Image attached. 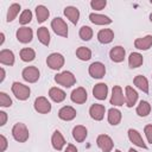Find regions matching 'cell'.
<instances>
[{
	"mask_svg": "<svg viewBox=\"0 0 152 152\" xmlns=\"http://www.w3.org/2000/svg\"><path fill=\"white\" fill-rule=\"evenodd\" d=\"M19 11H20V5H19V4H17V2L12 4V5L8 7V10H7L6 21H7V23H11V21H13V20L15 19V17L18 15Z\"/></svg>",
	"mask_w": 152,
	"mask_h": 152,
	"instance_id": "34",
	"label": "cell"
},
{
	"mask_svg": "<svg viewBox=\"0 0 152 152\" xmlns=\"http://www.w3.org/2000/svg\"><path fill=\"white\" fill-rule=\"evenodd\" d=\"M114 152H121V151H120V150H115Z\"/></svg>",
	"mask_w": 152,
	"mask_h": 152,
	"instance_id": "48",
	"label": "cell"
},
{
	"mask_svg": "<svg viewBox=\"0 0 152 152\" xmlns=\"http://www.w3.org/2000/svg\"><path fill=\"white\" fill-rule=\"evenodd\" d=\"M64 56L58 52H52L46 58V64L51 70H59L64 65Z\"/></svg>",
	"mask_w": 152,
	"mask_h": 152,
	"instance_id": "4",
	"label": "cell"
},
{
	"mask_svg": "<svg viewBox=\"0 0 152 152\" xmlns=\"http://www.w3.org/2000/svg\"><path fill=\"white\" fill-rule=\"evenodd\" d=\"M37 37H38V40H39L43 45L48 46V45L50 44V32H49L48 27H45V26L39 27V28L37 30Z\"/></svg>",
	"mask_w": 152,
	"mask_h": 152,
	"instance_id": "29",
	"label": "cell"
},
{
	"mask_svg": "<svg viewBox=\"0 0 152 152\" xmlns=\"http://www.w3.org/2000/svg\"><path fill=\"white\" fill-rule=\"evenodd\" d=\"M33 107H34V110L38 112L39 114H48V113L51 112V103L44 96L36 97L34 103H33Z\"/></svg>",
	"mask_w": 152,
	"mask_h": 152,
	"instance_id": "7",
	"label": "cell"
},
{
	"mask_svg": "<svg viewBox=\"0 0 152 152\" xmlns=\"http://www.w3.org/2000/svg\"><path fill=\"white\" fill-rule=\"evenodd\" d=\"M135 112H137V114H138L139 116L145 118V116H147V115L150 114V112H151V104H150L147 101L141 100V101L139 102V104L137 106Z\"/></svg>",
	"mask_w": 152,
	"mask_h": 152,
	"instance_id": "32",
	"label": "cell"
},
{
	"mask_svg": "<svg viewBox=\"0 0 152 152\" xmlns=\"http://www.w3.org/2000/svg\"><path fill=\"white\" fill-rule=\"evenodd\" d=\"M6 121H7V114L4 110H1L0 112V126H5Z\"/></svg>",
	"mask_w": 152,
	"mask_h": 152,
	"instance_id": "42",
	"label": "cell"
},
{
	"mask_svg": "<svg viewBox=\"0 0 152 152\" xmlns=\"http://www.w3.org/2000/svg\"><path fill=\"white\" fill-rule=\"evenodd\" d=\"M11 89H12V93L14 94V96L20 101H25L30 97L31 89L28 86H25L20 82H13Z\"/></svg>",
	"mask_w": 152,
	"mask_h": 152,
	"instance_id": "3",
	"label": "cell"
},
{
	"mask_svg": "<svg viewBox=\"0 0 152 152\" xmlns=\"http://www.w3.org/2000/svg\"><path fill=\"white\" fill-rule=\"evenodd\" d=\"M109 57L114 63H121L125 57H126V50L124 49V46L116 45L114 48L110 49L109 51Z\"/></svg>",
	"mask_w": 152,
	"mask_h": 152,
	"instance_id": "16",
	"label": "cell"
},
{
	"mask_svg": "<svg viewBox=\"0 0 152 152\" xmlns=\"http://www.w3.org/2000/svg\"><path fill=\"white\" fill-rule=\"evenodd\" d=\"M133 82H134V86L138 88V89H140L141 91H144V93H148V81H147V78L145 77V76H142V75H137L135 77H134V80H133Z\"/></svg>",
	"mask_w": 152,
	"mask_h": 152,
	"instance_id": "30",
	"label": "cell"
},
{
	"mask_svg": "<svg viewBox=\"0 0 152 152\" xmlns=\"http://www.w3.org/2000/svg\"><path fill=\"white\" fill-rule=\"evenodd\" d=\"M106 5H107V1H106V0H91V1H90V6H91V8L95 10V11H101V10H103V8L106 7Z\"/></svg>",
	"mask_w": 152,
	"mask_h": 152,
	"instance_id": "39",
	"label": "cell"
},
{
	"mask_svg": "<svg viewBox=\"0 0 152 152\" xmlns=\"http://www.w3.org/2000/svg\"><path fill=\"white\" fill-rule=\"evenodd\" d=\"M150 21H151V23H152V13H151V14H150Z\"/></svg>",
	"mask_w": 152,
	"mask_h": 152,
	"instance_id": "47",
	"label": "cell"
},
{
	"mask_svg": "<svg viewBox=\"0 0 152 152\" xmlns=\"http://www.w3.org/2000/svg\"><path fill=\"white\" fill-rule=\"evenodd\" d=\"M114 39V32L110 28H102L97 32V40L101 44H109Z\"/></svg>",
	"mask_w": 152,
	"mask_h": 152,
	"instance_id": "22",
	"label": "cell"
},
{
	"mask_svg": "<svg viewBox=\"0 0 152 152\" xmlns=\"http://www.w3.org/2000/svg\"><path fill=\"white\" fill-rule=\"evenodd\" d=\"M0 63L4 65H10L12 66L14 64V53L13 51L8 49H4L0 51Z\"/></svg>",
	"mask_w": 152,
	"mask_h": 152,
	"instance_id": "26",
	"label": "cell"
},
{
	"mask_svg": "<svg viewBox=\"0 0 152 152\" xmlns=\"http://www.w3.org/2000/svg\"><path fill=\"white\" fill-rule=\"evenodd\" d=\"M78 34H80V38H81L82 40L88 42V40H90V39L93 38V30H91V27L84 25V26H82V27L80 28Z\"/></svg>",
	"mask_w": 152,
	"mask_h": 152,
	"instance_id": "36",
	"label": "cell"
},
{
	"mask_svg": "<svg viewBox=\"0 0 152 152\" xmlns=\"http://www.w3.org/2000/svg\"><path fill=\"white\" fill-rule=\"evenodd\" d=\"M76 109L71 106H64L58 110V118L64 121H71L76 118Z\"/></svg>",
	"mask_w": 152,
	"mask_h": 152,
	"instance_id": "17",
	"label": "cell"
},
{
	"mask_svg": "<svg viewBox=\"0 0 152 152\" xmlns=\"http://www.w3.org/2000/svg\"><path fill=\"white\" fill-rule=\"evenodd\" d=\"M20 59L23 62H32L36 58V51L31 48H24L20 50Z\"/></svg>",
	"mask_w": 152,
	"mask_h": 152,
	"instance_id": "33",
	"label": "cell"
},
{
	"mask_svg": "<svg viewBox=\"0 0 152 152\" xmlns=\"http://www.w3.org/2000/svg\"><path fill=\"white\" fill-rule=\"evenodd\" d=\"M70 99L74 103H77V104H82L87 101L88 99V94H87V90L83 88V87H77L76 89H74L71 91V95H70Z\"/></svg>",
	"mask_w": 152,
	"mask_h": 152,
	"instance_id": "12",
	"label": "cell"
},
{
	"mask_svg": "<svg viewBox=\"0 0 152 152\" xmlns=\"http://www.w3.org/2000/svg\"><path fill=\"white\" fill-rule=\"evenodd\" d=\"M107 119H108V122L112 125V126H116L120 124L121 119H122V114L121 112L118 109V108H110L108 110V114H107Z\"/></svg>",
	"mask_w": 152,
	"mask_h": 152,
	"instance_id": "27",
	"label": "cell"
},
{
	"mask_svg": "<svg viewBox=\"0 0 152 152\" xmlns=\"http://www.w3.org/2000/svg\"><path fill=\"white\" fill-rule=\"evenodd\" d=\"M128 139H129V141L133 145H135L138 147H141V148H145V150L147 148V145L145 144L141 134L137 129H133V128H129L128 129Z\"/></svg>",
	"mask_w": 152,
	"mask_h": 152,
	"instance_id": "15",
	"label": "cell"
},
{
	"mask_svg": "<svg viewBox=\"0 0 152 152\" xmlns=\"http://www.w3.org/2000/svg\"><path fill=\"white\" fill-rule=\"evenodd\" d=\"M12 135L14 138L15 141L18 142H25L28 140V137H30V133H28V129L26 127L25 124L23 122H17L13 128H12Z\"/></svg>",
	"mask_w": 152,
	"mask_h": 152,
	"instance_id": "2",
	"label": "cell"
},
{
	"mask_svg": "<svg viewBox=\"0 0 152 152\" xmlns=\"http://www.w3.org/2000/svg\"><path fill=\"white\" fill-rule=\"evenodd\" d=\"M8 146V142H7V139L5 135H0V152H5L6 148Z\"/></svg>",
	"mask_w": 152,
	"mask_h": 152,
	"instance_id": "41",
	"label": "cell"
},
{
	"mask_svg": "<svg viewBox=\"0 0 152 152\" xmlns=\"http://www.w3.org/2000/svg\"><path fill=\"white\" fill-rule=\"evenodd\" d=\"M144 133L146 135L147 142L152 144V125H146L145 128H144Z\"/></svg>",
	"mask_w": 152,
	"mask_h": 152,
	"instance_id": "40",
	"label": "cell"
},
{
	"mask_svg": "<svg viewBox=\"0 0 152 152\" xmlns=\"http://www.w3.org/2000/svg\"><path fill=\"white\" fill-rule=\"evenodd\" d=\"M63 152H78V151H77V148H76L75 145H72V144H68Z\"/></svg>",
	"mask_w": 152,
	"mask_h": 152,
	"instance_id": "43",
	"label": "cell"
},
{
	"mask_svg": "<svg viewBox=\"0 0 152 152\" xmlns=\"http://www.w3.org/2000/svg\"><path fill=\"white\" fill-rule=\"evenodd\" d=\"M4 42H5V34H4V32H1L0 33V45H2Z\"/></svg>",
	"mask_w": 152,
	"mask_h": 152,
	"instance_id": "45",
	"label": "cell"
},
{
	"mask_svg": "<svg viewBox=\"0 0 152 152\" xmlns=\"http://www.w3.org/2000/svg\"><path fill=\"white\" fill-rule=\"evenodd\" d=\"M49 15H50V12L44 5H38L36 7V17H37V21L39 24L44 23L49 18Z\"/></svg>",
	"mask_w": 152,
	"mask_h": 152,
	"instance_id": "31",
	"label": "cell"
},
{
	"mask_svg": "<svg viewBox=\"0 0 152 152\" xmlns=\"http://www.w3.org/2000/svg\"><path fill=\"white\" fill-rule=\"evenodd\" d=\"M0 72H1V76H0V83L4 82L5 77H6V74H5V69L4 68H0Z\"/></svg>",
	"mask_w": 152,
	"mask_h": 152,
	"instance_id": "44",
	"label": "cell"
},
{
	"mask_svg": "<svg viewBox=\"0 0 152 152\" xmlns=\"http://www.w3.org/2000/svg\"><path fill=\"white\" fill-rule=\"evenodd\" d=\"M0 106L4 108L12 106V99L4 91H0Z\"/></svg>",
	"mask_w": 152,
	"mask_h": 152,
	"instance_id": "38",
	"label": "cell"
},
{
	"mask_svg": "<svg viewBox=\"0 0 152 152\" xmlns=\"http://www.w3.org/2000/svg\"><path fill=\"white\" fill-rule=\"evenodd\" d=\"M32 20V12L30 10H24L19 17V24L20 25H26Z\"/></svg>",
	"mask_w": 152,
	"mask_h": 152,
	"instance_id": "37",
	"label": "cell"
},
{
	"mask_svg": "<svg viewBox=\"0 0 152 152\" xmlns=\"http://www.w3.org/2000/svg\"><path fill=\"white\" fill-rule=\"evenodd\" d=\"M51 144H52V147L56 150V151H62L63 147L65 146V139L64 137L62 135V133L56 129L53 133H52V137H51Z\"/></svg>",
	"mask_w": 152,
	"mask_h": 152,
	"instance_id": "18",
	"label": "cell"
},
{
	"mask_svg": "<svg viewBox=\"0 0 152 152\" xmlns=\"http://www.w3.org/2000/svg\"><path fill=\"white\" fill-rule=\"evenodd\" d=\"M21 76L24 78V81L28 82V83H36L38 80H39V76H40V72H39V69L37 66H26L23 72H21Z\"/></svg>",
	"mask_w": 152,
	"mask_h": 152,
	"instance_id": "6",
	"label": "cell"
},
{
	"mask_svg": "<svg viewBox=\"0 0 152 152\" xmlns=\"http://www.w3.org/2000/svg\"><path fill=\"white\" fill-rule=\"evenodd\" d=\"M96 144L102 152H110L114 147V142L112 138L107 134H100L96 139Z\"/></svg>",
	"mask_w": 152,
	"mask_h": 152,
	"instance_id": "10",
	"label": "cell"
},
{
	"mask_svg": "<svg viewBox=\"0 0 152 152\" xmlns=\"http://www.w3.org/2000/svg\"><path fill=\"white\" fill-rule=\"evenodd\" d=\"M49 96H50V99H51L53 102H57V103L63 102V101L65 100V97H66L65 91L62 90L61 88H57V87L50 88V90H49Z\"/></svg>",
	"mask_w": 152,
	"mask_h": 152,
	"instance_id": "25",
	"label": "cell"
},
{
	"mask_svg": "<svg viewBox=\"0 0 152 152\" xmlns=\"http://www.w3.org/2000/svg\"><path fill=\"white\" fill-rule=\"evenodd\" d=\"M110 104H113L114 107H121L125 104V96L122 93V89L120 86H114L112 89V96L109 100Z\"/></svg>",
	"mask_w": 152,
	"mask_h": 152,
	"instance_id": "8",
	"label": "cell"
},
{
	"mask_svg": "<svg viewBox=\"0 0 152 152\" xmlns=\"http://www.w3.org/2000/svg\"><path fill=\"white\" fill-rule=\"evenodd\" d=\"M88 72H89V75H90L93 78L100 80V78H102V77L104 76V74H106V66H104V64L101 63V62H93V63L89 65V68H88Z\"/></svg>",
	"mask_w": 152,
	"mask_h": 152,
	"instance_id": "9",
	"label": "cell"
},
{
	"mask_svg": "<svg viewBox=\"0 0 152 152\" xmlns=\"http://www.w3.org/2000/svg\"><path fill=\"white\" fill-rule=\"evenodd\" d=\"M144 63V57L141 53L139 52H132L128 57V65L129 68L134 69V68H139L141 64Z\"/></svg>",
	"mask_w": 152,
	"mask_h": 152,
	"instance_id": "28",
	"label": "cell"
},
{
	"mask_svg": "<svg viewBox=\"0 0 152 152\" xmlns=\"http://www.w3.org/2000/svg\"><path fill=\"white\" fill-rule=\"evenodd\" d=\"M51 28L53 30V32L57 36L68 37V25H66V23L62 18L57 17V18L52 19V21H51Z\"/></svg>",
	"mask_w": 152,
	"mask_h": 152,
	"instance_id": "5",
	"label": "cell"
},
{
	"mask_svg": "<svg viewBox=\"0 0 152 152\" xmlns=\"http://www.w3.org/2000/svg\"><path fill=\"white\" fill-rule=\"evenodd\" d=\"M89 20L95 25H109L113 21L109 17H107L104 14H99V13H90Z\"/></svg>",
	"mask_w": 152,
	"mask_h": 152,
	"instance_id": "24",
	"label": "cell"
},
{
	"mask_svg": "<svg viewBox=\"0 0 152 152\" xmlns=\"http://www.w3.org/2000/svg\"><path fill=\"white\" fill-rule=\"evenodd\" d=\"M88 137V129L82 126V125H77L72 128V138L77 141V142H83Z\"/></svg>",
	"mask_w": 152,
	"mask_h": 152,
	"instance_id": "21",
	"label": "cell"
},
{
	"mask_svg": "<svg viewBox=\"0 0 152 152\" xmlns=\"http://www.w3.org/2000/svg\"><path fill=\"white\" fill-rule=\"evenodd\" d=\"M64 15L74 24L76 25L78 23V19H80V11L77 7L75 6H66L64 8Z\"/></svg>",
	"mask_w": 152,
	"mask_h": 152,
	"instance_id": "23",
	"label": "cell"
},
{
	"mask_svg": "<svg viewBox=\"0 0 152 152\" xmlns=\"http://www.w3.org/2000/svg\"><path fill=\"white\" fill-rule=\"evenodd\" d=\"M134 46H135L138 50H142V51L148 50V49L152 46V34H147V36H145V37L137 38V39L134 40Z\"/></svg>",
	"mask_w": 152,
	"mask_h": 152,
	"instance_id": "20",
	"label": "cell"
},
{
	"mask_svg": "<svg viewBox=\"0 0 152 152\" xmlns=\"http://www.w3.org/2000/svg\"><path fill=\"white\" fill-rule=\"evenodd\" d=\"M104 113H106V108L103 104L100 103H94L89 108V115L95 121H101L104 118Z\"/></svg>",
	"mask_w": 152,
	"mask_h": 152,
	"instance_id": "13",
	"label": "cell"
},
{
	"mask_svg": "<svg viewBox=\"0 0 152 152\" xmlns=\"http://www.w3.org/2000/svg\"><path fill=\"white\" fill-rule=\"evenodd\" d=\"M93 95L97 100H106L108 95V87L106 83H97L93 88Z\"/></svg>",
	"mask_w": 152,
	"mask_h": 152,
	"instance_id": "19",
	"label": "cell"
},
{
	"mask_svg": "<svg viewBox=\"0 0 152 152\" xmlns=\"http://www.w3.org/2000/svg\"><path fill=\"white\" fill-rule=\"evenodd\" d=\"M76 57L81 61H89L91 58V51H90L89 48L80 46L76 50Z\"/></svg>",
	"mask_w": 152,
	"mask_h": 152,
	"instance_id": "35",
	"label": "cell"
},
{
	"mask_svg": "<svg viewBox=\"0 0 152 152\" xmlns=\"http://www.w3.org/2000/svg\"><path fill=\"white\" fill-rule=\"evenodd\" d=\"M128 152H138V151H137V150H134V148H129V150H128Z\"/></svg>",
	"mask_w": 152,
	"mask_h": 152,
	"instance_id": "46",
	"label": "cell"
},
{
	"mask_svg": "<svg viewBox=\"0 0 152 152\" xmlns=\"http://www.w3.org/2000/svg\"><path fill=\"white\" fill-rule=\"evenodd\" d=\"M53 80L57 84L63 86L65 88H70V87L75 86V83H76V77L74 76V74L71 71H68V70L56 74Z\"/></svg>",
	"mask_w": 152,
	"mask_h": 152,
	"instance_id": "1",
	"label": "cell"
},
{
	"mask_svg": "<svg viewBox=\"0 0 152 152\" xmlns=\"http://www.w3.org/2000/svg\"><path fill=\"white\" fill-rule=\"evenodd\" d=\"M15 37L18 39V42L23 43V44H27L32 40L33 38V31L32 28L30 27H26V26H23V27H19L17 30V33H15Z\"/></svg>",
	"mask_w": 152,
	"mask_h": 152,
	"instance_id": "11",
	"label": "cell"
},
{
	"mask_svg": "<svg viewBox=\"0 0 152 152\" xmlns=\"http://www.w3.org/2000/svg\"><path fill=\"white\" fill-rule=\"evenodd\" d=\"M138 96H139V95H138L137 90L133 89L131 86H127V87L125 88V104H126L128 108L133 107V106L137 103Z\"/></svg>",
	"mask_w": 152,
	"mask_h": 152,
	"instance_id": "14",
	"label": "cell"
}]
</instances>
